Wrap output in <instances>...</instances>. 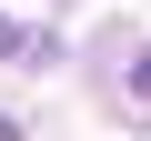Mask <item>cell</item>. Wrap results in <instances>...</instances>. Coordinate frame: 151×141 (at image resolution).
<instances>
[{"label": "cell", "mask_w": 151, "mask_h": 141, "mask_svg": "<svg viewBox=\"0 0 151 141\" xmlns=\"http://www.w3.org/2000/svg\"><path fill=\"white\" fill-rule=\"evenodd\" d=\"M131 91H141V101H151V60H141V70H131Z\"/></svg>", "instance_id": "6da1fadb"}, {"label": "cell", "mask_w": 151, "mask_h": 141, "mask_svg": "<svg viewBox=\"0 0 151 141\" xmlns=\"http://www.w3.org/2000/svg\"><path fill=\"white\" fill-rule=\"evenodd\" d=\"M0 141H20V121H10V111H0Z\"/></svg>", "instance_id": "7a4b0ae2"}]
</instances>
